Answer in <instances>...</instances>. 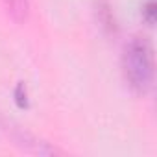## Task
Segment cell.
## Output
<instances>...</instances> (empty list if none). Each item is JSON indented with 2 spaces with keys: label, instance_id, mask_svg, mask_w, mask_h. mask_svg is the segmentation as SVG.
Masks as SVG:
<instances>
[{
  "label": "cell",
  "instance_id": "obj_2",
  "mask_svg": "<svg viewBox=\"0 0 157 157\" xmlns=\"http://www.w3.org/2000/svg\"><path fill=\"white\" fill-rule=\"evenodd\" d=\"M8 11L15 21H22L28 15V0H4Z\"/></svg>",
  "mask_w": 157,
  "mask_h": 157
},
{
  "label": "cell",
  "instance_id": "obj_3",
  "mask_svg": "<svg viewBox=\"0 0 157 157\" xmlns=\"http://www.w3.org/2000/svg\"><path fill=\"white\" fill-rule=\"evenodd\" d=\"M153 2H148L146 4V8H144V11H146V15H148V22H153Z\"/></svg>",
  "mask_w": 157,
  "mask_h": 157
},
{
  "label": "cell",
  "instance_id": "obj_1",
  "mask_svg": "<svg viewBox=\"0 0 157 157\" xmlns=\"http://www.w3.org/2000/svg\"><path fill=\"white\" fill-rule=\"evenodd\" d=\"M122 70L126 82L137 93H146L153 82V50L144 37H133L122 52Z\"/></svg>",
  "mask_w": 157,
  "mask_h": 157
}]
</instances>
